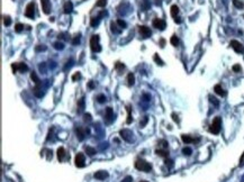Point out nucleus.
<instances>
[{
  "label": "nucleus",
  "mask_w": 244,
  "mask_h": 182,
  "mask_svg": "<svg viewBox=\"0 0 244 182\" xmlns=\"http://www.w3.org/2000/svg\"><path fill=\"white\" fill-rule=\"evenodd\" d=\"M220 127H222V119H220V117H216L213 120L210 127H209V132L215 134V135H217L220 132Z\"/></svg>",
  "instance_id": "f257e3e1"
},
{
  "label": "nucleus",
  "mask_w": 244,
  "mask_h": 182,
  "mask_svg": "<svg viewBox=\"0 0 244 182\" xmlns=\"http://www.w3.org/2000/svg\"><path fill=\"white\" fill-rule=\"evenodd\" d=\"M135 168L140 170V171H143V172H150L152 170L151 164L149 162H146V161H144V160H137L135 162Z\"/></svg>",
  "instance_id": "f03ea898"
},
{
  "label": "nucleus",
  "mask_w": 244,
  "mask_h": 182,
  "mask_svg": "<svg viewBox=\"0 0 244 182\" xmlns=\"http://www.w3.org/2000/svg\"><path fill=\"white\" fill-rule=\"evenodd\" d=\"M99 35H94L92 37L90 38V47H91V51L92 52H100L101 51V46L99 44Z\"/></svg>",
  "instance_id": "7ed1b4c3"
},
{
  "label": "nucleus",
  "mask_w": 244,
  "mask_h": 182,
  "mask_svg": "<svg viewBox=\"0 0 244 182\" xmlns=\"http://www.w3.org/2000/svg\"><path fill=\"white\" fill-rule=\"evenodd\" d=\"M119 135H120V137L123 138L125 142H127V143H132L133 141H134V138H133V133L130 131V129H122L120 132H119Z\"/></svg>",
  "instance_id": "20e7f679"
},
{
  "label": "nucleus",
  "mask_w": 244,
  "mask_h": 182,
  "mask_svg": "<svg viewBox=\"0 0 244 182\" xmlns=\"http://www.w3.org/2000/svg\"><path fill=\"white\" fill-rule=\"evenodd\" d=\"M152 25H153V27H154V28H157V29H160V31H164V29H165V27H167V23H165L163 19L155 18L154 20H153Z\"/></svg>",
  "instance_id": "39448f33"
},
{
  "label": "nucleus",
  "mask_w": 244,
  "mask_h": 182,
  "mask_svg": "<svg viewBox=\"0 0 244 182\" xmlns=\"http://www.w3.org/2000/svg\"><path fill=\"white\" fill-rule=\"evenodd\" d=\"M74 163H75V166H78V168H83V166H84L86 158H84V155H83L82 153H78V154L75 155Z\"/></svg>",
  "instance_id": "423d86ee"
},
{
  "label": "nucleus",
  "mask_w": 244,
  "mask_h": 182,
  "mask_svg": "<svg viewBox=\"0 0 244 182\" xmlns=\"http://www.w3.org/2000/svg\"><path fill=\"white\" fill-rule=\"evenodd\" d=\"M34 13H35V4L34 2H29L25 10V16L28 18H34Z\"/></svg>",
  "instance_id": "0eeeda50"
},
{
  "label": "nucleus",
  "mask_w": 244,
  "mask_h": 182,
  "mask_svg": "<svg viewBox=\"0 0 244 182\" xmlns=\"http://www.w3.org/2000/svg\"><path fill=\"white\" fill-rule=\"evenodd\" d=\"M138 31H140V34L143 38H149L152 35V31L147 26H140Z\"/></svg>",
  "instance_id": "6e6552de"
},
{
  "label": "nucleus",
  "mask_w": 244,
  "mask_h": 182,
  "mask_svg": "<svg viewBox=\"0 0 244 182\" xmlns=\"http://www.w3.org/2000/svg\"><path fill=\"white\" fill-rule=\"evenodd\" d=\"M232 46V49L235 51L236 53H244V46L240 42H238V41H231V44H230Z\"/></svg>",
  "instance_id": "1a4fd4ad"
},
{
  "label": "nucleus",
  "mask_w": 244,
  "mask_h": 182,
  "mask_svg": "<svg viewBox=\"0 0 244 182\" xmlns=\"http://www.w3.org/2000/svg\"><path fill=\"white\" fill-rule=\"evenodd\" d=\"M86 133H88V129H84L82 127H77L75 128V134H77V137L79 138V141H83L84 139Z\"/></svg>",
  "instance_id": "9d476101"
},
{
  "label": "nucleus",
  "mask_w": 244,
  "mask_h": 182,
  "mask_svg": "<svg viewBox=\"0 0 244 182\" xmlns=\"http://www.w3.org/2000/svg\"><path fill=\"white\" fill-rule=\"evenodd\" d=\"M41 5H42V10L44 14H50L51 13V2L50 0H41Z\"/></svg>",
  "instance_id": "9b49d317"
},
{
  "label": "nucleus",
  "mask_w": 244,
  "mask_h": 182,
  "mask_svg": "<svg viewBox=\"0 0 244 182\" xmlns=\"http://www.w3.org/2000/svg\"><path fill=\"white\" fill-rule=\"evenodd\" d=\"M105 119L108 124H110L112 121L114 120V113H113V109L110 107L106 108V113H105Z\"/></svg>",
  "instance_id": "f8f14e48"
},
{
  "label": "nucleus",
  "mask_w": 244,
  "mask_h": 182,
  "mask_svg": "<svg viewBox=\"0 0 244 182\" xmlns=\"http://www.w3.org/2000/svg\"><path fill=\"white\" fill-rule=\"evenodd\" d=\"M94 179H97V180H105L106 178H108V172H106V171H98V172H96L94 174Z\"/></svg>",
  "instance_id": "ddd939ff"
},
{
  "label": "nucleus",
  "mask_w": 244,
  "mask_h": 182,
  "mask_svg": "<svg viewBox=\"0 0 244 182\" xmlns=\"http://www.w3.org/2000/svg\"><path fill=\"white\" fill-rule=\"evenodd\" d=\"M65 156H67V153H65L64 147H60V148L57 150V158H59V161H60V162L64 161V160H65Z\"/></svg>",
  "instance_id": "4468645a"
},
{
  "label": "nucleus",
  "mask_w": 244,
  "mask_h": 182,
  "mask_svg": "<svg viewBox=\"0 0 244 182\" xmlns=\"http://www.w3.org/2000/svg\"><path fill=\"white\" fill-rule=\"evenodd\" d=\"M63 10H64V14H70L72 10H73V4H72L71 1H67V2L64 4Z\"/></svg>",
  "instance_id": "2eb2a0df"
},
{
  "label": "nucleus",
  "mask_w": 244,
  "mask_h": 182,
  "mask_svg": "<svg viewBox=\"0 0 244 182\" xmlns=\"http://www.w3.org/2000/svg\"><path fill=\"white\" fill-rule=\"evenodd\" d=\"M214 91L218 94V96H220V97H225L226 96L225 90L222 88V86H219V84H216V86L214 87Z\"/></svg>",
  "instance_id": "dca6fc26"
},
{
  "label": "nucleus",
  "mask_w": 244,
  "mask_h": 182,
  "mask_svg": "<svg viewBox=\"0 0 244 182\" xmlns=\"http://www.w3.org/2000/svg\"><path fill=\"white\" fill-rule=\"evenodd\" d=\"M181 139L183 141V143H186V144H189V143H195V142H197V141H198V139H195V138H192L191 136L186 135V134L181 135Z\"/></svg>",
  "instance_id": "f3484780"
},
{
  "label": "nucleus",
  "mask_w": 244,
  "mask_h": 182,
  "mask_svg": "<svg viewBox=\"0 0 244 182\" xmlns=\"http://www.w3.org/2000/svg\"><path fill=\"white\" fill-rule=\"evenodd\" d=\"M33 92H34V94H35L37 98H41V97L43 96V92H42V87H41V84H35V88L33 89Z\"/></svg>",
  "instance_id": "a211bd4d"
},
{
  "label": "nucleus",
  "mask_w": 244,
  "mask_h": 182,
  "mask_svg": "<svg viewBox=\"0 0 244 182\" xmlns=\"http://www.w3.org/2000/svg\"><path fill=\"white\" fill-rule=\"evenodd\" d=\"M101 16H102V14H101L100 16H98V17H92V18L90 19V25L92 26V27H96V26L99 25V23H100Z\"/></svg>",
  "instance_id": "6ab92c4d"
},
{
  "label": "nucleus",
  "mask_w": 244,
  "mask_h": 182,
  "mask_svg": "<svg viewBox=\"0 0 244 182\" xmlns=\"http://www.w3.org/2000/svg\"><path fill=\"white\" fill-rule=\"evenodd\" d=\"M116 24H117V23L112 21V23H110V29H112V31H113L114 34H119V33H122V28H120V27H117Z\"/></svg>",
  "instance_id": "aec40b11"
},
{
  "label": "nucleus",
  "mask_w": 244,
  "mask_h": 182,
  "mask_svg": "<svg viewBox=\"0 0 244 182\" xmlns=\"http://www.w3.org/2000/svg\"><path fill=\"white\" fill-rule=\"evenodd\" d=\"M178 15H179V7L177 6V5H173V6L171 7V16L175 19L178 18Z\"/></svg>",
  "instance_id": "412c9836"
},
{
  "label": "nucleus",
  "mask_w": 244,
  "mask_h": 182,
  "mask_svg": "<svg viewBox=\"0 0 244 182\" xmlns=\"http://www.w3.org/2000/svg\"><path fill=\"white\" fill-rule=\"evenodd\" d=\"M155 153H157L159 156H162V157H168V156H169V151H168V150H165V148L157 150V151H155Z\"/></svg>",
  "instance_id": "4be33fe9"
},
{
  "label": "nucleus",
  "mask_w": 244,
  "mask_h": 182,
  "mask_svg": "<svg viewBox=\"0 0 244 182\" xmlns=\"http://www.w3.org/2000/svg\"><path fill=\"white\" fill-rule=\"evenodd\" d=\"M127 83H128V86H133L135 83V76H134L133 73H128V76H127Z\"/></svg>",
  "instance_id": "5701e85b"
},
{
  "label": "nucleus",
  "mask_w": 244,
  "mask_h": 182,
  "mask_svg": "<svg viewBox=\"0 0 244 182\" xmlns=\"http://www.w3.org/2000/svg\"><path fill=\"white\" fill-rule=\"evenodd\" d=\"M31 79L33 80V82H34L35 84H41V80H39V78L36 76L35 72H31Z\"/></svg>",
  "instance_id": "b1692460"
},
{
  "label": "nucleus",
  "mask_w": 244,
  "mask_h": 182,
  "mask_svg": "<svg viewBox=\"0 0 244 182\" xmlns=\"http://www.w3.org/2000/svg\"><path fill=\"white\" fill-rule=\"evenodd\" d=\"M84 150H86V153H87L89 156H94V154H96V150L92 148V147H90V146H87Z\"/></svg>",
  "instance_id": "393cba45"
},
{
  "label": "nucleus",
  "mask_w": 244,
  "mask_h": 182,
  "mask_svg": "<svg viewBox=\"0 0 244 182\" xmlns=\"http://www.w3.org/2000/svg\"><path fill=\"white\" fill-rule=\"evenodd\" d=\"M170 43L173 45V46H178V45H179V38L177 37V35H173V36L171 37Z\"/></svg>",
  "instance_id": "a878e982"
},
{
  "label": "nucleus",
  "mask_w": 244,
  "mask_h": 182,
  "mask_svg": "<svg viewBox=\"0 0 244 182\" xmlns=\"http://www.w3.org/2000/svg\"><path fill=\"white\" fill-rule=\"evenodd\" d=\"M28 70V66L26 65L25 63H18V71L19 72H25Z\"/></svg>",
  "instance_id": "bb28decb"
},
{
  "label": "nucleus",
  "mask_w": 244,
  "mask_h": 182,
  "mask_svg": "<svg viewBox=\"0 0 244 182\" xmlns=\"http://www.w3.org/2000/svg\"><path fill=\"white\" fill-rule=\"evenodd\" d=\"M233 5L236 8H238V9H242L244 7V4L242 1H240V0H233Z\"/></svg>",
  "instance_id": "cd10ccee"
},
{
  "label": "nucleus",
  "mask_w": 244,
  "mask_h": 182,
  "mask_svg": "<svg viewBox=\"0 0 244 182\" xmlns=\"http://www.w3.org/2000/svg\"><path fill=\"white\" fill-rule=\"evenodd\" d=\"M53 46H54L55 50H63V49H64L63 43H60V42H55V43L53 44Z\"/></svg>",
  "instance_id": "c85d7f7f"
},
{
  "label": "nucleus",
  "mask_w": 244,
  "mask_h": 182,
  "mask_svg": "<svg viewBox=\"0 0 244 182\" xmlns=\"http://www.w3.org/2000/svg\"><path fill=\"white\" fill-rule=\"evenodd\" d=\"M117 25L122 28V29H124V28H126V23L123 20V19H117Z\"/></svg>",
  "instance_id": "c756f323"
},
{
  "label": "nucleus",
  "mask_w": 244,
  "mask_h": 182,
  "mask_svg": "<svg viewBox=\"0 0 244 182\" xmlns=\"http://www.w3.org/2000/svg\"><path fill=\"white\" fill-rule=\"evenodd\" d=\"M127 113H128V117H127V120H126V123H127V124H131L132 120H133V118H132V116H131V107H130V106H127Z\"/></svg>",
  "instance_id": "7c9ffc66"
},
{
  "label": "nucleus",
  "mask_w": 244,
  "mask_h": 182,
  "mask_svg": "<svg viewBox=\"0 0 244 182\" xmlns=\"http://www.w3.org/2000/svg\"><path fill=\"white\" fill-rule=\"evenodd\" d=\"M4 24H5V26H10V24H11V19H10L9 16H5V17H4Z\"/></svg>",
  "instance_id": "2f4dec72"
},
{
  "label": "nucleus",
  "mask_w": 244,
  "mask_h": 182,
  "mask_svg": "<svg viewBox=\"0 0 244 182\" xmlns=\"http://www.w3.org/2000/svg\"><path fill=\"white\" fill-rule=\"evenodd\" d=\"M115 68H116V70H117L118 72H120L122 70L125 69V65H124V64H122V63L117 62V63H116V65H115Z\"/></svg>",
  "instance_id": "473e14b6"
},
{
  "label": "nucleus",
  "mask_w": 244,
  "mask_h": 182,
  "mask_svg": "<svg viewBox=\"0 0 244 182\" xmlns=\"http://www.w3.org/2000/svg\"><path fill=\"white\" fill-rule=\"evenodd\" d=\"M97 100H98L99 103H104L106 101V97L104 94H99V96H97Z\"/></svg>",
  "instance_id": "72a5a7b5"
},
{
  "label": "nucleus",
  "mask_w": 244,
  "mask_h": 182,
  "mask_svg": "<svg viewBox=\"0 0 244 182\" xmlns=\"http://www.w3.org/2000/svg\"><path fill=\"white\" fill-rule=\"evenodd\" d=\"M23 29H24V25H23V24H16V26H15V31H17V33H20Z\"/></svg>",
  "instance_id": "f704fd0d"
},
{
  "label": "nucleus",
  "mask_w": 244,
  "mask_h": 182,
  "mask_svg": "<svg viewBox=\"0 0 244 182\" xmlns=\"http://www.w3.org/2000/svg\"><path fill=\"white\" fill-rule=\"evenodd\" d=\"M182 153H183L185 155H191L192 151H191V148H190V147H185V148L182 150Z\"/></svg>",
  "instance_id": "c9c22d12"
},
{
  "label": "nucleus",
  "mask_w": 244,
  "mask_h": 182,
  "mask_svg": "<svg viewBox=\"0 0 244 182\" xmlns=\"http://www.w3.org/2000/svg\"><path fill=\"white\" fill-rule=\"evenodd\" d=\"M106 5H107L106 0H98L97 4H96V6L97 7H105Z\"/></svg>",
  "instance_id": "e433bc0d"
},
{
  "label": "nucleus",
  "mask_w": 244,
  "mask_h": 182,
  "mask_svg": "<svg viewBox=\"0 0 244 182\" xmlns=\"http://www.w3.org/2000/svg\"><path fill=\"white\" fill-rule=\"evenodd\" d=\"M154 61H155V62H157L159 65H163V64H164V63H163V61L161 60V59H160V57H159V55H157V54H154Z\"/></svg>",
  "instance_id": "4c0bfd02"
},
{
  "label": "nucleus",
  "mask_w": 244,
  "mask_h": 182,
  "mask_svg": "<svg viewBox=\"0 0 244 182\" xmlns=\"http://www.w3.org/2000/svg\"><path fill=\"white\" fill-rule=\"evenodd\" d=\"M159 145H161L162 148L168 150V142H167V141H160V142H159Z\"/></svg>",
  "instance_id": "58836bf2"
},
{
  "label": "nucleus",
  "mask_w": 244,
  "mask_h": 182,
  "mask_svg": "<svg viewBox=\"0 0 244 182\" xmlns=\"http://www.w3.org/2000/svg\"><path fill=\"white\" fill-rule=\"evenodd\" d=\"M80 43V34H78L77 36H74V38H73V41H72V44H79Z\"/></svg>",
  "instance_id": "ea45409f"
},
{
  "label": "nucleus",
  "mask_w": 244,
  "mask_h": 182,
  "mask_svg": "<svg viewBox=\"0 0 244 182\" xmlns=\"http://www.w3.org/2000/svg\"><path fill=\"white\" fill-rule=\"evenodd\" d=\"M83 105H84V101H83V98L82 99H80V101H79V106H78V111L80 113V111H82V109H83Z\"/></svg>",
  "instance_id": "a19ab883"
},
{
  "label": "nucleus",
  "mask_w": 244,
  "mask_h": 182,
  "mask_svg": "<svg viewBox=\"0 0 244 182\" xmlns=\"http://www.w3.org/2000/svg\"><path fill=\"white\" fill-rule=\"evenodd\" d=\"M81 78V74H80V72H75L74 74L72 76V80L73 81H75V80H79Z\"/></svg>",
  "instance_id": "79ce46f5"
},
{
  "label": "nucleus",
  "mask_w": 244,
  "mask_h": 182,
  "mask_svg": "<svg viewBox=\"0 0 244 182\" xmlns=\"http://www.w3.org/2000/svg\"><path fill=\"white\" fill-rule=\"evenodd\" d=\"M147 120H149V117H146V116H145V117H143V119H142V121L140 123V126H141V127H144V126L146 125Z\"/></svg>",
  "instance_id": "37998d69"
},
{
  "label": "nucleus",
  "mask_w": 244,
  "mask_h": 182,
  "mask_svg": "<svg viewBox=\"0 0 244 182\" xmlns=\"http://www.w3.org/2000/svg\"><path fill=\"white\" fill-rule=\"evenodd\" d=\"M36 52H41V51H46V46L45 45H38V46H36Z\"/></svg>",
  "instance_id": "c03bdc74"
},
{
  "label": "nucleus",
  "mask_w": 244,
  "mask_h": 182,
  "mask_svg": "<svg viewBox=\"0 0 244 182\" xmlns=\"http://www.w3.org/2000/svg\"><path fill=\"white\" fill-rule=\"evenodd\" d=\"M11 69H13L14 73H16V72L18 71V63H13V64H11Z\"/></svg>",
  "instance_id": "a18cd8bd"
},
{
  "label": "nucleus",
  "mask_w": 244,
  "mask_h": 182,
  "mask_svg": "<svg viewBox=\"0 0 244 182\" xmlns=\"http://www.w3.org/2000/svg\"><path fill=\"white\" fill-rule=\"evenodd\" d=\"M209 99H210V102H213L215 106H218V101H217V99L216 98H214L213 96H209Z\"/></svg>",
  "instance_id": "49530a36"
},
{
  "label": "nucleus",
  "mask_w": 244,
  "mask_h": 182,
  "mask_svg": "<svg viewBox=\"0 0 244 182\" xmlns=\"http://www.w3.org/2000/svg\"><path fill=\"white\" fill-rule=\"evenodd\" d=\"M165 165L168 168H172L173 166V161L172 160H165Z\"/></svg>",
  "instance_id": "de8ad7c7"
},
{
  "label": "nucleus",
  "mask_w": 244,
  "mask_h": 182,
  "mask_svg": "<svg viewBox=\"0 0 244 182\" xmlns=\"http://www.w3.org/2000/svg\"><path fill=\"white\" fill-rule=\"evenodd\" d=\"M122 182H133V178L130 176H125L123 180H122Z\"/></svg>",
  "instance_id": "09e8293b"
},
{
  "label": "nucleus",
  "mask_w": 244,
  "mask_h": 182,
  "mask_svg": "<svg viewBox=\"0 0 244 182\" xmlns=\"http://www.w3.org/2000/svg\"><path fill=\"white\" fill-rule=\"evenodd\" d=\"M233 71H234V72H240V71H241V66H240L238 64H235V65L233 66Z\"/></svg>",
  "instance_id": "8fccbe9b"
},
{
  "label": "nucleus",
  "mask_w": 244,
  "mask_h": 182,
  "mask_svg": "<svg viewBox=\"0 0 244 182\" xmlns=\"http://www.w3.org/2000/svg\"><path fill=\"white\" fill-rule=\"evenodd\" d=\"M91 120V115L90 113H84V121H90Z\"/></svg>",
  "instance_id": "3c124183"
},
{
  "label": "nucleus",
  "mask_w": 244,
  "mask_h": 182,
  "mask_svg": "<svg viewBox=\"0 0 244 182\" xmlns=\"http://www.w3.org/2000/svg\"><path fill=\"white\" fill-rule=\"evenodd\" d=\"M238 165H240V166H243L244 165V153L242 154L241 158H240V163H238Z\"/></svg>",
  "instance_id": "603ef678"
},
{
  "label": "nucleus",
  "mask_w": 244,
  "mask_h": 182,
  "mask_svg": "<svg viewBox=\"0 0 244 182\" xmlns=\"http://www.w3.org/2000/svg\"><path fill=\"white\" fill-rule=\"evenodd\" d=\"M172 118H173V120H175V123H179V119H178V116H177L175 113H172Z\"/></svg>",
  "instance_id": "864d4df0"
},
{
  "label": "nucleus",
  "mask_w": 244,
  "mask_h": 182,
  "mask_svg": "<svg viewBox=\"0 0 244 182\" xmlns=\"http://www.w3.org/2000/svg\"><path fill=\"white\" fill-rule=\"evenodd\" d=\"M164 43H165V41H164V39H161V41H160V44H161V47H164Z\"/></svg>",
  "instance_id": "5fc2aeb1"
},
{
  "label": "nucleus",
  "mask_w": 244,
  "mask_h": 182,
  "mask_svg": "<svg viewBox=\"0 0 244 182\" xmlns=\"http://www.w3.org/2000/svg\"><path fill=\"white\" fill-rule=\"evenodd\" d=\"M89 87H90V88H94V81H90V82H89Z\"/></svg>",
  "instance_id": "6e6d98bb"
},
{
  "label": "nucleus",
  "mask_w": 244,
  "mask_h": 182,
  "mask_svg": "<svg viewBox=\"0 0 244 182\" xmlns=\"http://www.w3.org/2000/svg\"><path fill=\"white\" fill-rule=\"evenodd\" d=\"M161 1H162V0H155V4L159 6V5H161Z\"/></svg>",
  "instance_id": "4d7b16f0"
},
{
  "label": "nucleus",
  "mask_w": 244,
  "mask_h": 182,
  "mask_svg": "<svg viewBox=\"0 0 244 182\" xmlns=\"http://www.w3.org/2000/svg\"><path fill=\"white\" fill-rule=\"evenodd\" d=\"M241 182H244V176L242 178V181H241Z\"/></svg>",
  "instance_id": "13d9d810"
},
{
  "label": "nucleus",
  "mask_w": 244,
  "mask_h": 182,
  "mask_svg": "<svg viewBox=\"0 0 244 182\" xmlns=\"http://www.w3.org/2000/svg\"><path fill=\"white\" fill-rule=\"evenodd\" d=\"M141 182H146V181H141Z\"/></svg>",
  "instance_id": "bf43d9fd"
}]
</instances>
